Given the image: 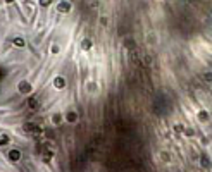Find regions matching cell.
<instances>
[{
	"instance_id": "obj_1",
	"label": "cell",
	"mask_w": 212,
	"mask_h": 172,
	"mask_svg": "<svg viewBox=\"0 0 212 172\" xmlns=\"http://www.w3.org/2000/svg\"><path fill=\"white\" fill-rule=\"evenodd\" d=\"M22 129L26 132H31V134H41L43 132V126L38 124V122H26L22 126Z\"/></svg>"
},
{
	"instance_id": "obj_2",
	"label": "cell",
	"mask_w": 212,
	"mask_h": 172,
	"mask_svg": "<svg viewBox=\"0 0 212 172\" xmlns=\"http://www.w3.org/2000/svg\"><path fill=\"white\" fill-rule=\"evenodd\" d=\"M197 121L200 122V124H207V122L211 121V112L205 110V109H200V110L197 112Z\"/></svg>"
},
{
	"instance_id": "obj_3",
	"label": "cell",
	"mask_w": 212,
	"mask_h": 172,
	"mask_svg": "<svg viewBox=\"0 0 212 172\" xmlns=\"http://www.w3.org/2000/svg\"><path fill=\"white\" fill-rule=\"evenodd\" d=\"M71 9H72V4H71V2H59V4H57V10H59L61 14H67V12H71Z\"/></svg>"
},
{
	"instance_id": "obj_4",
	"label": "cell",
	"mask_w": 212,
	"mask_h": 172,
	"mask_svg": "<svg viewBox=\"0 0 212 172\" xmlns=\"http://www.w3.org/2000/svg\"><path fill=\"white\" fill-rule=\"evenodd\" d=\"M78 117H80V115H78V112L69 110L66 115H64V121L69 122V124H76V122H78Z\"/></svg>"
},
{
	"instance_id": "obj_5",
	"label": "cell",
	"mask_w": 212,
	"mask_h": 172,
	"mask_svg": "<svg viewBox=\"0 0 212 172\" xmlns=\"http://www.w3.org/2000/svg\"><path fill=\"white\" fill-rule=\"evenodd\" d=\"M200 165H202V169H205V171H209V169L212 167L211 157H209V155H202V157H200Z\"/></svg>"
},
{
	"instance_id": "obj_6",
	"label": "cell",
	"mask_w": 212,
	"mask_h": 172,
	"mask_svg": "<svg viewBox=\"0 0 212 172\" xmlns=\"http://www.w3.org/2000/svg\"><path fill=\"white\" fill-rule=\"evenodd\" d=\"M52 84H54V88H55V90H62V88H66V79H64L62 76H57V78L54 79Z\"/></svg>"
},
{
	"instance_id": "obj_7",
	"label": "cell",
	"mask_w": 212,
	"mask_h": 172,
	"mask_svg": "<svg viewBox=\"0 0 212 172\" xmlns=\"http://www.w3.org/2000/svg\"><path fill=\"white\" fill-rule=\"evenodd\" d=\"M17 88H19L21 93H31V90H33V88H31V84L28 81H21L19 84H17Z\"/></svg>"
},
{
	"instance_id": "obj_8",
	"label": "cell",
	"mask_w": 212,
	"mask_h": 172,
	"mask_svg": "<svg viewBox=\"0 0 212 172\" xmlns=\"http://www.w3.org/2000/svg\"><path fill=\"white\" fill-rule=\"evenodd\" d=\"M21 158V152L19 150H10L9 152V160L10 162H17Z\"/></svg>"
},
{
	"instance_id": "obj_9",
	"label": "cell",
	"mask_w": 212,
	"mask_h": 172,
	"mask_svg": "<svg viewBox=\"0 0 212 172\" xmlns=\"http://www.w3.org/2000/svg\"><path fill=\"white\" fill-rule=\"evenodd\" d=\"M86 91H88V93H97V91H98V84L95 81H88L86 83Z\"/></svg>"
},
{
	"instance_id": "obj_10",
	"label": "cell",
	"mask_w": 212,
	"mask_h": 172,
	"mask_svg": "<svg viewBox=\"0 0 212 172\" xmlns=\"http://www.w3.org/2000/svg\"><path fill=\"white\" fill-rule=\"evenodd\" d=\"M91 47H93V43H91V40H88V38H85V40L81 41V48H83V50H90Z\"/></svg>"
},
{
	"instance_id": "obj_11",
	"label": "cell",
	"mask_w": 212,
	"mask_h": 172,
	"mask_svg": "<svg viewBox=\"0 0 212 172\" xmlns=\"http://www.w3.org/2000/svg\"><path fill=\"white\" fill-rule=\"evenodd\" d=\"M183 134H185L186 138H193V136L197 134V131H195L193 127H185V131H183Z\"/></svg>"
},
{
	"instance_id": "obj_12",
	"label": "cell",
	"mask_w": 212,
	"mask_h": 172,
	"mask_svg": "<svg viewBox=\"0 0 212 172\" xmlns=\"http://www.w3.org/2000/svg\"><path fill=\"white\" fill-rule=\"evenodd\" d=\"M203 81L205 83H209V84H212V71H205L203 72Z\"/></svg>"
},
{
	"instance_id": "obj_13",
	"label": "cell",
	"mask_w": 212,
	"mask_h": 172,
	"mask_svg": "<svg viewBox=\"0 0 212 172\" xmlns=\"http://www.w3.org/2000/svg\"><path fill=\"white\" fill-rule=\"evenodd\" d=\"M52 158H54V150H47V152L43 153V160L45 162H50Z\"/></svg>"
},
{
	"instance_id": "obj_14",
	"label": "cell",
	"mask_w": 212,
	"mask_h": 172,
	"mask_svg": "<svg viewBox=\"0 0 212 172\" xmlns=\"http://www.w3.org/2000/svg\"><path fill=\"white\" fill-rule=\"evenodd\" d=\"M62 121H64L62 114H54V117H52V122H54V124H61Z\"/></svg>"
},
{
	"instance_id": "obj_15",
	"label": "cell",
	"mask_w": 212,
	"mask_h": 172,
	"mask_svg": "<svg viewBox=\"0 0 212 172\" xmlns=\"http://www.w3.org/2000/svg\"><path fill=\"white\" fill-rule=\"evenodd\" d=\"M172 129H174V132H176V134H183V131H185V126H183V124H174V127H172Z\"/></svg>"
},
{
	"instance_id": "obj_16",
	"label": "cell",
	"mask_w": 212,
	"mask_h": 172,
	"mask_svg": "<svg viewBox=\"0 0 212 172\" xmlns=\"http://www.w3.org/2000/svg\"><path fill=\"white\" fill-rule=\"evenodd\" d=\"M161 158L166 163H169V162H171V155H169V152H161Z\"/></svg>"
},
{
	"instance_id": "obj_17",
	"label": "cell",
	"mask_w": 212,
	"mask_h": 172,
	"mask_svg": "<svg viewBox=\"0 0 212 172\" xmlns=\"http://www.w3.org/2000/svg\"><path fill=\"white\" fill-rule=\"evenodd\" d=\"M38 107H40L38 100H36V98H31V100H30V109H31V110H35V109H38Z\"/></svg>"
},
{
	"instance_id": "obj_18",
	"label": "cell",
	"mask_w": 212,
	"mask_h": 172,
	"mask_svg": "<svg viewBox=\"0 0 212 172\" xmlns=\"http://www.w3.org/2000/svg\"><path fill=\"white\" fill-rule=\"evenodd\" d=\"M7 143H9V136L7 134H0V146H4Z\"/></svg>"
},
{
	"instance_id": "obj_19",
	"label": "cell",
	"mask_w": 212,
	"mask_h": 172,
	"mask_svg": "<svg viewBox=\"0 0 212 172\" xmlns=\"http://www.w3.org/2000/svg\"><path fill=\"white\" fill-rule=\"evenodd\" d=\"M50 52H52V53H59V52H61V47H59V45H52Z\"/></svg>"
},
{
	"instance_id": "obj_20",
	"label": "cell",
	"mask_w": 212,
	"mask_h": 172,
	"mask_svg": "<svg viewBox=\"0 0 212 172\" xmlns=\"http://www.w3.org/2000/svg\"><path fill=\"white\" fill-rule=\"evenodd\" d=\"M14 43H16L17 47H24V40H22V38H16V40H14Z\"/></svg>"
},
{
	"instance_id": "obj_21",
	"label": "cell",
	"mask_w": 212,
	"mask_h": 172,
	"mask_svg": "<svg viewBox=\"0 0 212 172\" xmlns=\"http://www.w3.org/2000/svg\"><path fill=\"white\" fill-rule=\"evenodd\" d=\"M107 22H109L107 17H105V16H102V17H100V24H102V26H107Z\"/></svg>"
},
{
	"instance_id": "obj_22",
	"label": "cell",
	"mask_w": 212,
	"mask_h": 172,
	"mask_svg": "<svg viewBox=\"0 0 212 172\" xmlns=\"http://www.w3.org/2000/svg\"><path fill=\"white\" fill-rule=\"evenodd\" d=\"M202 143L207 146V145H209V138H207V136H202Z\"/></svg>"
}]
</instances>
